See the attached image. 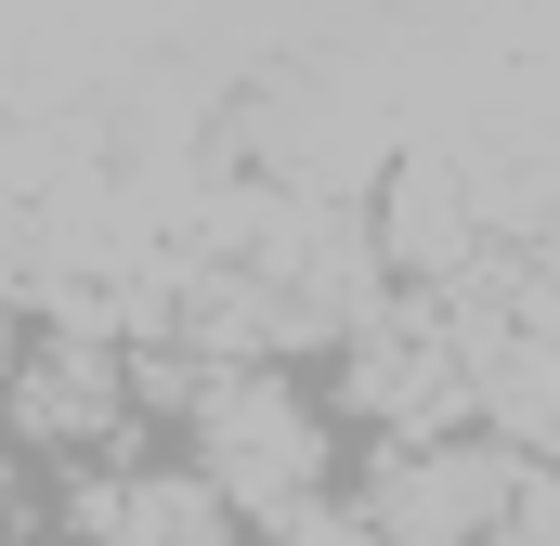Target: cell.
<instances>
[{
  "label": "cell",
  "mask_w": 560,
  "mask_h": 546,
  "mask_svg": "<svg viewBox=\"0 0 560 546\" xmlns=\"http://www.w3.org/2000/svg\"><path fill=\"white\" fill-rule=\"evenodd\" d=\"M287 546H378L365 521H339V508H287Z\"/></svg>",
  "instance_id": "3957f363"
},
{
  "label": "cell",
  "mask_w": 560,
  "mask_h": 546,
  "mask_svg": "<svg viewBox=\"0 0 560 546\" xmlns=\"http://www.w3.org/2000/svg\"><path fill=\"white\" fill-rule=\"evenodd\" d=\"M209 482L222 495H261V508H313V482H326V442H313V416L287 404L275 378H248V391H209Z\"/></svg>",
  "instance_id": "6da1fadb"
},
{
  "label": "cell",
  "mask_w": 560,
  "mask_h": 546,
  "mask_svg": "<svg viewBox=\"0 0 560 546\" xmlns=\"http://www.w3.org/2000/svg\"><path fill=\"white\" fill-rule=\"evenodd\" d=\"M509 495H522L509 455H418V468L378 482V546H469V534H495Z\"/></svg>",
  "instance_id": "7a4b0ae2"
}]
</instances>
